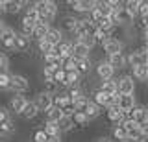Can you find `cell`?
<instances>
[{
    "label": "cell",
    "instance_id": "6da1fadb",
    "mask_svg": "<svg viewBox=\"0 0 148 142\" xmlns=\"http://www.w3.org/2000/svg\"><path fill=\"white\" fill-rule=\"evenodd\" d=\"M126 63H128L132 68H135V67H148V54H146V48H137V50H133V52L126 57Z\"/></svg>",
    "mask_w": 148,
    "mask_h": 142
},
{
    "label": "cell",
    "instance_id": "7a4b0ae2",
    "mask_svg": "<svg viewBox=\"0 0 148 142\" xmlns=\"http://www.w3.org/2000/svg\"><path fill=\"white\" fill-rule=\"evenodd\" d=\"M128 118H132V120L135 122L139 127H143V129L148 131V107L137 105L132 113H128Z\"/></svg>",
    "mask_w": 148,
    "mask_h": 142
},
{
    "label": "cell",
    "instance_id": "3957f363",
    "mask_svg": "<svg viewBox=\"0 0 148 142\" xmlns=\"http://www.w3.org/2000/svg\"><path fill=\"white\" fill-rule=\"evenodd\" d=\"M28 87H30V83H28V77L22 76V74H11V77H9V89L15 90L17 94H22L28 90Z\"/></svg>",
    "mask_w": 148,
    "mask_h": 142
},
{
    "label": "cell",
    "instance_id": "277c9868",
    "mask_svg": "<svg viewBox=\"0 0 148 142\" xmlns=\"http://www.w3.org/2000/svg\"><path fill=\"white\" fill-rule=\"evenodd\" d=\"M34 103H35V107L39 109V113H41V111L48 113V109L54 105V94H50V92H46V90H43V92H39V94L35 96Z\"/></svg>",
    "mask_w": 148,
    "mask_h": 142
},
{
    "label": "cell",
    "instance_id": "5b68a950",
    "mask_svg": "<svg viewBox=\"0 0 148 142\" xmlns=\"http://www.w3.org/2000/svg\"><path fill=\"white\" fill-rule=\"evenodd\" d=\"M117 107H119L124 114L132 113L133 109L137 107L135 96H133V94H119V98H117Z\"/></svg>",
    "mask_w": 148,
    "mask_h": 142
},
{
    "label": "cell",
    "instance_id": "8992f818",
    "mask_svg": "<svg viewBox=\"0 0 148 142\" xmlns=\"http://www.w3.org/2000/svg\"><path fill=\"white\" fill-rule=\"evenodd\" d=\"M117 90L119 94H133L135 92V79L132 76H122L117 79Z\"/></svg>",
    "mask_w": 148,
    "mask_h": 142
},
{
    "label": "cell",
    "instance_id": "52a82bcc",
    "mask_svg": "<svg viewBox=\"0 0 148 142\" xmlns=\"http://www.w3.org/2000/svg\"><path fill=\"white\" fill-rule=\"evenodd\" d=\"M102 48H104V52L108 54V56H115V54H122L124 43L120 39H117V37H111L102 44Z\"/></svg>",
    "mask_w": 148,
    "mask_h": 142
},
{
    "label": "cell",
    "instance_id": "ba28073f",
    "mask_svg": "<svg viewBox=\"0 0 148 142\" xmlns=\"http://www.w3.org/2000/svg\"><path fill=\"white\" fill-rule=\"evenodd\" d=\"M52 56L59 57V59H67L72 57V43H67V41H61L59 44H56L52 50Z\"/></svg>",
    "mask_w": 148,
    "mask_h": 142
},
{
    "label": "cell",
    "instance_id": "9c48e42d",
    "mask_svg": "<svg viewBox=\"0 0 148 142\" xmlns=\"http://www.w3.org/2000/svg\"><path fill=\"white\" fill-rule=\"evenodd\" d=\"M67 4L76 13H91V10L95 7V0H69Z\"/></svg>",
    "mask_w": 148,
    "mask_h": 142
},
{
    "label": "cell",
    "instance_id": "30bf717a",
    "mask_svg": "<svg viewBox=\"0 0 148 142\" xmlns=\"http://www.w3.org/2000/svg\"><path fill=\"white\" fill-rule=\"evenodd\" d=\"M15 37H17V31L11 28V26H6V30L2 31L0 35V43H2L4 48L8 50H13V44H15Z\"/></svg>",
    "mask_w": 148,
    "mask_h": 142
},
{
    "label": "cell",
    "instance_id": "8fae6325",
    "mask_svg": "<svg viewBox=\"0 0 148 142\" xmlns=\"http://www.w3.org/2000/svg\"><path fill=\"white\" fill-rule=\"evenodd\" d=\"M113 74H115V70H113V67H111L108 61H100L98 65H96V76H98L102 81L113 79Z\"/></svg>",
    "mask_w": 148,
    "mask_h": 142
},
{
    "label": "cell",
    "instance_id": "7c38bea8",
    "mask_svg": "<svg viewBox=\"0 0 148 142\" xmlns=\"http://www.w3.org/2000/svg\"><path fill=\"white\" fill-rule=\"evenodd\" d=\"M39 22V13L34 6L28 7L24 11V15H22V20H21V26H30V28H34V26Z\"/></svg>",
    "mask_w": 148,
    "mask_h": 142
},
{
    "label": "cell",
    "instance_id": "4fadbf2b",
    "mask_svg": "<svg viewBox=\"0 0 148 142\" xmlns=\"http://www.w3.org/2000/svg\"><path fill=\"white\" fill-rule=\"evenodd\" d=\"M133 19L135 17L130 15V13L124 10V7H120V10L115 13V20H117V26H130L133 22Z\"/></svg>",
    "mask_w": 148,
    "mask_h": 142
},
{
    "label": "cell",
    "instance_id": "5bb4252c",
    "mask_svg": "<svg viewBox=\"0 0 148 142\" xmlns=\"http://www.w3.org/2000/svg\"><path fill=\"white\" fill-rule=\"evenodd\" d=\"M91 54V50L87 46H83L80 41H76V43H72V57L74 59H87Z\"/></svg>",
    "mask_w": 148,
    "mask_h": 142
},
{
    "label": "cell",
    "instance_id": "9a60e30c",
    "mask_svg": "<svg viewBox=\"0 0 148 142\" xmlns=\"http://www.w3.org/2000/svg\"><path fill=\"white\" fill-rule=\"evenodd\" d=\"M124 114L122 111H120L119 107H109L108 111H106V118H108V122H111V124H120L124 120Z\"/></svg>",
    "mask_w": 148,
    "mask_h": 142
},
{
    "label": "cell",
    "instance_id": "2e32d148",
    "mask_svg": "<svg viewBox=\"0 0 148 142\" xmlns=\"http://www.w3.org/2000/svg\"><path fill=\"white\" fill-rule=\"evenodd\" d=\"M106 61L113 67V70H120V68L126 67V56L124 54H115V56H108Z\"/></svg>",
    "mask_w": 148,
    "mask_h": 142
},
{
    "label": "cell",
    "instance_id": "e0dca14e",
    "mask_svg": "<svg viewBox=\"0 0 148 142\" xmlns=\"http://www.w3.org/2000/svg\"><path fill=\"white\" fill-rule=\"evenodd\" d=\"M48 30H50V26L39 20L34 26V35H32V39H37V43H39V41H43L46 37V33H48Z\"/></svg>",
    "mask_w": 148,
    "mask_h": 142
},
{
    "label": "cell",
    "instance_id": "ac0fdd59",
    "mask_svg": "<svg viewBox=\"0 0 148 142\" xmlns=\"http://www.w3.org/2000/svg\"><path fill=\"white\" fill-rule=\"evenodd\" d=\"M45 41H48L52 46L59 44V43L63 41V33H61V30H59V28H52V26H50V30H48V33H46Z\"/></svg>",
    "mask_w": 148,
    "mask_h": 142
},
{
    "label": "cell",
    "instance_id": "d6986e66",
    "mask_svg": "<svg viewBox=\"0 0 148 142\" xmlns=\"http://www.w3.org/2000/svg\"><path fill=\"white\" fill-rule=\"evenodd\" d=\"M28 48H30V39L24 37L22 33H17L15 44H13V50H15V52H26Z\"/></svg>",
    "mask_w": 148,
    "mask_h": 142
},
{
    "label": "cell",
    "instance_id": "ffe728a7",
    "mask_svg": "<svg viewBox=\"0 0 148 142\" xmlns=\"http://www.w3.org/2000/svg\"><path fill=\"white\" fill-rule=\"evenodd\" d=\"M37 114H39V109L35 107V103H34V102H28V103L24 105V109H22L21 116L26 118V120H34Z\"/></svg>",
    "mask_w": 148,
    "mask_h": 142
},
{
    "label": "cell",
    "instance_id": "44dd1931",
    "mask_svg": "<svg viewBox=\"0 0 148 142\" xmlns=\"http://www.w3.org/2000/svg\"><path fill=\"white\" fill-rule=\"evenodd\" d=\"M71 105H74L71 100H69V96L67 94H58V96H54V107H58V109H67V107H71Z\"/></svg>",
    "mask_w": 148,
    "mask_h": 142
},
{
    "label": "cell",
    "instance_id": "7402d4cb",
    "mask_svg": "<svg viewBox=\"0 0 148 142\" xmlns=\"http://www.w3.org/2000/svg\"><path fill=\"white\" fill-rule=\"evenodd\" d=\"M43 131L46 133V137L48 139H59V126L58 124H54V122H46L45 124V127H43Z\"/></svg>",
    "mask_w": 148,
    "mask_h": 142
},
{
    "label": "cell",
    "instance_id": "603a6c76",
    "mask_svg": "<svg viewBox=\"0 0 148 142\" xmlns=\"http://www.w3.org/2000/svg\"><path fill=\"white\" fill-rule=\"evenodd\" d=\"M100 90L106 94H119L117 90V79H108V81H102Z\"/></svg>",
    "mask_w": 148,
    "mask_h": 142
},
{
    "label": "cell",
    "instance_id": "cb8c5ba5",
    "mask_svg": "<svg viewBox=\"0 0 148 142\" xmlns=\"http://www.w3.org/2000/svg\"><path fill=\"white\" fill-rule=\"evenodd\" d=\"M22 6H24V2H21V0H6L4 10H6V13H18Z\"/></svg>",
    "mask_w": 148,
    "mask_h": 142
},
{
    "label": "cell",
    "instance_id": "d4e9b609",
    "mask_svg": "<svg viewBox=\"0 0 148 142\" xmlns=\"http://www.w3.org/2000/svg\"><path fill=\"white\" fill-rule=\"evenodd\" d=\"M91 70V59H76V72L80 76H85Z\"/></svg>",
    "mask_w": 148,
    "mask_h": 142
},
{
    "label": "cell",
    "instance_id": "484cf974",
    "mask_svg": "<svg viewBox=\"0 0 148 142\" xmlns=\"http://www.w3.org/2000/svg\"><path fill=\"white\" fill-rule=\"evenodd\" d=\"M132 77L137 81H146L148 79V67H135L132 68Z\"/></svg>",
    "mask_w": 148,
    "mask_h": 142
},
{
    "label": "cell",
    "instance_id": "4316f807",
    "mask_svg": "<svg viewBox=\"0 0 148 142\" xmlns=\"http://www.w3.org/2000/svg\"><path fill=\"white\" fill-rule=\"evenodd\" d=\"M26 103H28V100L24 98V96H21V94H18V96H13V100H11V109H13L15 113L21 114Z\"/></svg>",
    "mask_w": 148,
    "mask_h": 142
},
{
    "label": "cell",
    "instance_id": "83f0119b",
    "mask_svg": "<svg viewBox=\"0 0 148 142\" xmlns=\"http://www.w3.org/2000/svg\"><path fill=\"white\" fill-rule=\"evenodd\" d=\"M65 94L69 96V100H71L72 103H74V102H78L82 96H85V94H83V89H82L80 85H78V87H69V90H67Z\"/></svg>",
    "mask_w": 148,
    "mask_h": 142
},
{
    "label": "cell",
    "instance_id": "f1b7e54d",
    "mask_svg": "<svg viewBox=\"0 0 148 142\" xmlns=\"http://www.w3.org/2000/svg\"><path fill=\"white\" fill-rule=\"evenodd\" d=\"M83 114H85L87 122H89V120H95V118H98V114H100V111H98V105H96V103H92V102H89V105L85 107Z\"/></svg>",
    "mask_w": 148,
    "mask_h": 142
},
{
    "label": "cell",
    "instance_id": "f546056e",
    "mask_svg": "<svg viewBox=\"0 0 148 142\" xmlns=\"http://www.w3.org/2000/svg\"><path fill=\"white\" fill-rule=\"evenodd\" d=\"M46 114H48V120H46V122H54V124H59V120L63 118V113H61V109L54 107V105L48 109V113H46Z\"/></svg>",
    "mask_w": 148,
    "mask_h": 142
},
{
    "label": "cell",
    "instance_id": "4dcf8cb0",
    "mask_svg": "<svg viewBox=\"0 0 148 142\" xmlns=\"http://www.w3.org/2000/svg\"><path fill=\"white\" fill-rule=\"evenodd\" d=\"M82 24H83V30H85V35H91V37H95L98 28H96V24L92 22L91 19H82Z\"/></svg>",
    "mask_w": 148,
    "mask_h": 142
},
{
    "label": "cell",
    "instance_id": "1f68e13d",
    "mask_svg": "<svg viewBox=\"0 0 148 142\" xmlns=\"http://www.w3.org/2000/svg\"><path fill=\"white\" fill-rule=\"evenodd\" d=\"M80 74H78L76 70H69L67 72V85L65 87H78L80 85Z\"/></svg>",
    "mask_w": 148,
    "mask_h": 142
},
{
    "label": "cell",
    "instance_id": "d6a6232c",
    "mask_svg": "<svg viewBox=\"0 0 148 142\" xmlns=\"http://www.w3.org/2000/svg\"><path fill=\"white\" fill-rule=\"evenodd\" d=\"M113 139L115 140H120V142H128V133L122 126H117L113 129Z\"/></svg>",
    "mask_w": 148,
    "mask_h": 142
},
{
    "label": "cell",
    "instance_id": "836d02e7",
    "mask_svg": "<svg viewBox=\"0 0 148 142\" xmlns=\"http://www.w3.org/2000/svg\"><path fill=\"white\" fill-rule=\"evenodd\" d=\"M124 10H126L130 15L135 17L139 13V0H128V2H124Z\"/></svg>",
    "mask_w": 148,
    "mask_h": 142
},
{
    "label": "cell",
    "instance_id": "e575fe53",
    "mask_svg": "<svg viewBox=\"0 0 148 142\" xmlns=\"http://www.w3.org/2000/svg\"><path fill=\"white\" fill-rule=\"evenodd\" d=\"M54 83L56 85H67V72L63 70V68H58L56 70V74H54Z\"/></svg>",
    "mask_w": 148,
    "mask_h": 142
},
{
    "label": "cell",
    "instance_id": "d590c367",
    "mask_svg": "<svg viewBox=\"0 0 148 142\" xmlns=\"http://www.w3.org/2000/svg\"><path fill=\"white\" fill-rule=\"evenodd\" d=\"M13 131H15V124H13L11 120L4 122L2 126H0V137H9Z\"/></svg>",
    "mask_w": 148,
    "mask_h": 142
},
{
    "label": "cell",
    "instance_id": "8d00e7d4",
    "mask_svg": "<svg viewBox=\"0 0 148 142\" xmlns=\"http://www.w3.org/2000/svg\"><path fill=\"white\" fill-rule=\"evenodd\" d=\"M71 122H72V126H85L87 124V118H85V114L83 113H74L72 116H71Z\"/></svg>",
    "mask_w": 148,
    "mask_h": 142
},
{
    "label": "cell",
    "instance_id": "74e56055",
    "mask_svg": "<svg viewBox=\"0 0 148 142\" xmlns=\"http://www.w3.org/2000/svg\"><path fill=\"white\" fill-rule=\"evenodd\" d=\"M56 70H58V68H52V67H45L43 68V79H45V83H52V81H54Z\"/></svg>",
    "mask_w": 148,
    "mask_h": 142
},
{
    "label": "cell",
    "instance_id": "f35d334b",
    "mask_svg": "<svg viewBox=\"0 0 148 142\" xmlns=\"http://www.w3.org/2000/svg\"><path fill=\"white\" fill-rule=\"evenodd\" d=\"M89 102H91V100L87 98V96H82L78 102H74V109H76L78 113H83V111H85V107L89 105Z\"/></svg>",
    "mask_w": 148,
    "mask_h": 142
},
{
    "label": "cell",
    "instance_id": "ab89813d",
    "mask_svg": "<svg viewBox=\"0 0 148 142\" xmlns=\"http://www.w3.org/2000/svg\"><path fill=\"white\" fill-rule=\"evenodd\" d=\"M96 10H98L102 13V17H109L111 15V10H109V6H108V0H100V2H96Z\"/></svg>",
    "mask_w": 148,
    "mask_h": 142
},
{
    "label": "cell",
    "instance_id": "60d3db41",
    "mask_svg": "<svg viewBox=\"0 0 148 142\" xmlns=\"http://www.w3.org/2000/svg\"><path fill=\"white\" fill-rule=\"evenodd\" d=\"M52 50H54V46L48 43V41H39V52H43V56H48V54H52Z\"/></svg>",
    "mask_w": 148,
    "mask_h": 142
},
{
    "label": "cell",
    "instance_id": "b9f144b4",
    "mask_svg": "<svg viewBox=\"0 0 148 142\" xmlns=\"http://www.w3.org/2000/svg\"><path fill=\"white\" fill-rule=\"evenodd\" d=\"M76 22H78V19H74V17H65V19H63V28L69 30V31H74Z\"/></svg>",
    "mask_w": 148,
    "mask_h": 142
},
{
    "label": "cell",
    "instance_id": "7bdbcfd3",
    "mask_svg": "<svg viewBox=\"0 0 148 142\" xmlns=\"http://www.w3.org/2000/svg\"><path fill=\"white\" fill-rule=\"evenodd\" d=\"M9 77H11L9 72L0 74V90H9Z\"/></svg>",
    "mask_w": 148,
    "mask_h": 142
},
{
    "label": "cell",
    "instance_id": "ee69618b",
    "mask_svg": "<svg viewBox=\"0 0 148 142\" xmlns=\"http://www.w3.org/2000/svg\"><path fill=\"white\" fill-rule=\"evenodd\" d=\"M63 70L65 72H69V70H76V59L74 57H67V59H63Z\"/></svg>",
    "mask_w": 148,
    "mask_h": 142
},
{
    "label": "cell",
    "instance_id": "f6af8a7d",
    "mask_svg": "<svg viewBox=\"0 0 148 142\" xmlns=\"http://www.w3.org/2000/svg\"><path fill=\"white\" fill-rule=\"evenodd\" d=\"M143 131H146V129H143V127H135V129L128 131V140H130V142H135L139 137H141V133H143Z\"/></svg>",
    "mask_w": 148,
    "mask_h": 142
},
{
    "label": "cell",
    "instance_id": "bcb514c9",
    "mask_svg": "<svg viewBox=\"0 0 148 142\" xmlns=\"http://www.w3.org/2000/svg\"><path fill=\"white\" fill-rule=\"evenodd\" d=\"M78 41H80V43L83 44V46H87V48H92V46H95V44H96V41H95V37H91V35H83V37L82 39H78Z\"/></svg>",
    "mask_w": 148,
    "mask_h": 142
},
{
    "label": "cell",
    "instance_id": "7dc6e473",
    "mask_svg": "<svg viewBox=\"0 0 148 142\" xmlns=\"http://www.w3.org/2000/svg\"><path fill=\"white\" fill-rule=\"evenodd\" d=\"M59 131H69L72 127V122H71V118H67V116H63L61 120H59Z\"/></svg>",
    "mask_w": 148,
    "mask_h": 142
},
{
    "label": "cell",
    "instance_id": "c3c4849f",
    "mask_svg": "<svg viewBox=\"0 0 148 142\" xmlns=\"http://www.w3.org/2000/svg\"><path fill=\"white\" fill-rule=\"evenodd\" d=\"M34 142H48V137H46V133L43 129H37L34 133Z\"/></svg>",
    "mask_w": 148,
    "mask_h": 142
},
{
    "label": "cell",
    "instance_id": "681fc988",
    "mask_svg": "<svg viewBox=\"0 0 148 142\" xmlns=\"http://www.w3.org/2000/svg\"><path fill=\"white\" fill-rule=\"evenodd\" d=\"M8 67H9V59L4 56V54H0V74L8 72Z\"/></svg>",
    "mask_w": 148,
    "mask_h": 142
},
{
    "label": "cell",
    "instance_id": "f907efd6",
    "mask_svg": "<svg viewBox=\"0 0 148 142\" xmlns=\"http://www.w3.org/2000/svg\"><path fill=\"white\" fill-rule=\"evenodd\" d=\"M135 142H148V131H143V133H141V137H139Z\"/></svg>",
    "mask_w": 148,
    "mask_h": 142
},
{
    "label": "cell",
    "instance_id": "816d5d0a",
    "mask_svg": "<svg viewBox=\"0 0 148 142\" xmlns=\"http://www.w3.org/2000/svg\"><path fill=\"white\" fill-rule=\"evenodd\" d=\"M141 22H143V26H145V30H148V15L141 17Z\"/></svg>",
    "mask_w": 148,
    "mask_h": 142
},
{
    "label": "cell",
    "instance_id": "f5cc1de1",
    "mask_svg": "<svg viewBox=\"0 0 148 142\" xmlns=\"http://www.w3.org/2000/svg\"><path fill=\"white\" fill-rule=\"evenodd\" d=\"M4 30H6V22L0 19V35H2V31H4Z\"/></svg>",
    "mask_w": 148,
    "mask_h": 142
},
{
    "label": "cell",
    "instance_id": "db71d44e",
    "mask_svg": "<svg viewBox=\"0 0 148 142\" xmlns=\"http://www.w3.org/2000/svg\"><path fill=\"white\" fill-rule=\"evenodd\" d=\"M143 37H145V44H146V48H148V30H145V33H143Z\"/></svg>",
    "mask_w": 148,
    "mask_h": 142
},
{
    "label": "cell",
    "instance_id": "11a10c76",
    "mask_svg": "<svg viewBox=\"0 0 148 142\" xmlns=\"http://www.w3.org/2000/svg\"><path fill=\"white\" fill-rule=\"evenodd\" d=\"M96 142H111V139H108V137H102V139H96Z\"/></svg>",
    "mask_w": 148,
    "mask_h": 142
},
{
    "label": "cell",
    "instance_id": "9f6ffc18",
    "mask_svg": "<svg viewBox=\"0 0 148 142\" xmlns=\"http://www.w3.org/2000/svg\"><path fill=\"white\" fill-rule=\"evenodd\" d=\"M4 4H6V0H0V13L6 11V10H4Z\"/></svg>",
    "mask_w": 148,
    "mask_h": 142
},
{
    "label": "cell",
    "instance_id": "6f0895ef",
    "mask_svg": "<svg viewBox=\"0 0 148 142\" xmlns=\"http://www.w3.org/2000/svg\"><path fill=\"white\" fill-rule=\"evenodd\" d=\"M48 142H61V139H48Z\"/></svg>",
    "mask_w": 148,
    "mask_h": 142
},
{
    "label": "cell",
    "instance_id": "680465c9",
    "mask_svg": "<svg viewBox=\"0 0 148 142\" xmlns=\"http://www.w3.org/2000/svg\"><path fill=\"white\" fill-rule=\"evenodd\" d=\"M128 142H130V140H128Z\"/></svg>",
    "mask_w": 148,
    "mask_h": 142
}]
</instances>
